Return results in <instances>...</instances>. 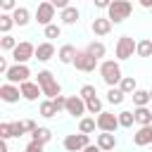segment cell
Listing matches in <instances>:
<instances>
[{
    "label": "cell",
    "mask_w": 152,
    "mask_h": 152,
    "mask_svg": "<svg viewBox=\"0 0 152 152\" xmlns=\"http://www.w3.org/2000/svg\"><path fill=\"white\" fill-rule=\"evenodd\" d=\"M78 95L88 102V100H93V97H97V88L93 86V83H86V86H81V90H78Z\"/></svg>",
    "instance_id": "836d02e7"
},
{
    "label": "cell",
    "mask_w": 152,
    "mask_h": 152,
    "mask_svg": "<svg viewBox=\"0 0 152 152\" xmlns=\"http://www.w3.org/2000/svg\"><path fill=\"white\" fill-rule=\"evenodd\" d=\"M83 152H102V150H100V147H97V145H93V142H90V145H88V147H86V150H83Z\"/></svg>",
    "instance_id": "f6af8a7d"
},
{
    "label": "cell",
    "mask_w": 152,
    "mask_h": 152,
    "mask_svg": "<svg viewBox=\"0 0 152 152\" xmlns=\"http://www.w3.org/2000/svg\"><path fill=\"white\" fill-rule=\"evenodd\" d=\"M10 66H12V64H7V57H0V74H2V76L10 71Z\"/></svg>",
    "instance_id": "60d3db41"
},
{
    "label": "cell",
    "mask_w": 152,
    "mask_h": 152,
    "mask_svg": "<svg viewBox=\"0 0 152 152\" xmlns=\"http://www.w3.org/2000/svg\"><path fill=\"white\" fill-rule=\"evenodd\" d=\"M76 48L71 45V43H64L59 50H57V59L62 62V64H74V59H76Z\"/></svg>",
    "instance_id": "ac0fdd59"
},
{
    "label": "cell",
    "mask_w": 152,
    "mask_h": 152,
    "mask_svg": "<svg viewBox=\"0 0 152 152\" xmlns=\"http://www.w3.org/2000/svg\"><path fill=\"white\" fill-rule=\"evenodd\" d=\"M133 145H138V147H147V145H152V126H142V128H138V131L133 133Z\"/></svg>",
    "instance_id": "2e32d148"
},
{
    "label": "cell",
    "mask_w": 152,
    "mask_h": 152,
    "mask_svg": "<svg viewBox=\"0 0 152 152\" xmlns=\"http://www.w3.org/2000/svg\"><path fill=\"white\" fill-rule=\"evenodd\" d=\"M95 145H97L102 152H112V150L116 147V135H114V133H97Z\"/></svg>",
    "instance_id": "e0dca14e"
},
{
    "label": "cell",
    "mask_w": 152,
    "mask_h": 152,
    "mask_svg": "<svg viewBox=\"0 0 152 152\" xmlns=\"http://www.w3.org/2000/svg\"><path fill=\"white\" fill-rule=\"evenodd\" d=\"M124 100H126V95H124V90H121V88H109V90H107V102H109V104L119 107Z\"/></svg>",
    "instance_id": "83f0119b"
},
{
    "label": "cell",
    "mask_w": 152,
    "mask_h": 152,
    "mask_svg": "<svg viewBox=\"0 0 152 152\" xmlns=\"http://www.w3.org/2000/svg\"><path fill=\"white\" fill-rule=\"evenodd\" d=\"M0 7H2V14H12L19 5H17L14 0H2V2H0Z\"/></svg>",
    "instance_id": "74e56055"
},
{
    "label": "cell",
    "mask_w": 152,
    "mask_h": 152,
    "mask_svg": "<svg viewBox=\"0 0 152 152\" xmlns=\"http://www.w3.org/2000/svg\"><path fill=\"white\" fill-rule=\"evenodd\" d=\"M95 128H97V121H95V116H83V119L78 121V133H86V135H90Z\"/></svg>",
    "instance_id": "484cf974"
},
{
    "label": "cell",
    "mask_w": 152,
    "mask_h": 152,
    "mask_svg": "<svg viewBox=\"0 0 152 152\" xmlns=\"http://www.w3.org/2000/svg\"><path fill=\"white\" fill-rule=\"evenodd\" d=\"M86 109H88V114H102V112H104V109H102V100H100V97L88 100V102H86Z\"/></svg>",
    "instance_id": "e575fe53"
},
{
    "label": "cell",
    "mask_w": 152,
    "mask_h": 152,
    "mask_svg": "<svg viewBox=\"0 0 152 152\" xmlns=\"http://www.w3.org/2000/svg\"><path fill=\"white\" fill-rule=\"evenodd\" d=\"M150 97H152V90H150Z\"/></svg>",
    "instance_id": "7dc6e473"
},
{
    "label": "cell",
    "mask_w": 152,
    "mask_h": 152,
    "mask_svg": "<svg viewBox=\"0 0 152 152\" xmlns=\"http://www.w3.org/2000/svg\"><path fill=\"white\" fill-rule=\"evenodd\" d=\"M78 17H81V12H78V7H74V5H69L64 12H59V21H62L64 26H74V24H78Z\"/></svg>",
    "instance_id": "d6986e66"
},
{
    "label": "cell",
    "mask_w": 152,
    "mask_h": 152,
    "mask_svg": "<svg viewBox=\"0 0 152 152\" xmlns=\"http://www.w3.org/2000/svg\"><path fill=\"white\" fill-rule=\"evenodd\" d=\"M133 116H135L138 128L152 126V109H150V107H138V109H133Z\"/></svg>",
    "instance_id": "ffe728a7"
},
{
    "label": "cell",
    "mask_w": 152,
    "mask_h": 152,
    "mask_svg": "<svg viewBox=\"0 0 152 152\" xmlns=\"http://www.w3.org/2000/svg\"><path fill=\"white\" fill-rule=\"evenodd\" d=\"M17 45H19V40H17L14 36H2V38H0V50H2V52H14Z\"/></svg>",
    "instance_id": "1f68e13d"
},
{
    "label": "cell",
    "mask_w": 152,
    "mask_h": 152,
    "mask_svg": "<svg viewBox=\"0 0 152 152\" xmlns=\"http://www.w3.org/2000/svg\"><path fill=\"white\" fill-rule=\"evenodd\" d=\"M24 126H26V131H28V133H33V131L38 128V124H36L33 119H24Z\"/></svg>",
    "instance_id": "b9f144b4"
},
{
    "label": "cell",
    "mask_w": 152,
    "mask_h": 152,
    "mask_svg": "<svg viewBox=\"0 0 152 152\" xmlns=\"http://www.w3.org/2000/svg\"><path fill=\"white\" fill-rule=\"evenodd\" d=\"M100 76H102V81L109 86V88H119V83H121V78H124V71H121V64L116 62V59H104V62H100Z\"/></svg>",
    "instance_id": "7a4b0ae2"
},
{
    "label": "cell",
    "mask_w": 152,
    "mask_h": 152,
    "mask_svg": "<svg viewBox=\"0 0 152 152\" xmlns=\"http://www.w3.org/2000/svg\"><path fill=\"white\" fill-rule=\"evenodd\" d=\"M28 131H26V126H24V119L21 121H12V138H21V135H26Z\"/></svg>",
    "instance_id": "d590c367"
},
{
    "label": "cell",
    "mask_w": 152,
    "mask_h": 152,
    "mask_svg": "<svg viewBox=\"0 0 152 152\" xmlns=\"http://www.w3.org/2000/svg\"><path fill=\"white\" fill-rule=\"evenodd\" d=\"M86 50H88V52H90L97 62L107 55V48H104V43H102V40H93V43H88V48H86Z\"/></svg>",
    "instance_id": "d4e9b609"
},
{
    "label": "cell",
    "mask_w": 152,
    "mask_h": 152,
    "mask_svg": "<svg viewBox=\"0 0 152 152\" xmlns=\"http://www.w3.org/2000/svg\"><path fill=\"white\" fill-rule=\"evenodd\" d=\"M133 124H135L133 109H124V112H119V126H121V128H133Z\"/></svg>",
    "instance_id": "f1b7e54d"
},
{
    "label": "cell",
    "mask_w": 152,
    "mask_h": 152,
    "mask_svg": "<svg viewBox=\"0 0 152 152\" xmlns=\"http://www.w3.org/2000/svg\"><path fill=\"white\" fill-rule=\"evenodd\" d=\"M55 55H57V50H55V45H52L50 40L36 45V59H38V62H50Z\"/></svg>",
    "instance_id": "5bb4252c"
},
{
    "label": "cell",
    "mask_w": 152,
    "mask_h": 152,
    "mask_svg": "<svg viewBox=\"0 0 152 152\" xmlns=\"http://www.w3.org/2000/svg\"><path fill=\"white\" fill-rule=\"evenodd\" d=\"M109 5H112L109 0H95V7L97 10H109Z\"/></svg>",
    "instance_id": "7bdbcfd3"
},
{
    "label": "cell",
    "mask_w": 152,
    "mask_h": 152,
    "mask_svg": "<svg viewBox=\"0 0 152 152\" xmlns=\"http://www.w3.org/2000/svg\"><path fill=\"white\" fill-rule=\"evenodd\" d=\"M95 121H97V131L100 133H116V128H121L119 126V114H112V112L97 114Z\"/></svg>",
    "instance_id": "9c48e42d"
},
{
    "label": "cell",
    "mask_w": 152,
    "mask_h": 152,
    "mask_svg": "<svg viewBox=\"0 0 152 152\" xmlns=\"http://www.w3.org/2000/svg\"><path fill=\"white\" fill-rule=\"evenodd\" d=\"M36 83L40 86L45 100H55V97L62 95V86L57 83V78H55V74H52L50 69H40V71L36 74Z\"/></svg>",
    "instance_id": "6da1fadb"
},
{
    "label": "cell",
    "mask_w": 152,
    "mask_h": 152,
    "mask_svg": "<svg viewBox=\"0 0 152 152\" xmlns=\"http://www.w3.org/2000/svg\"><path fill=\"white\" fill-rule=\"evenodd\" d=\"M66 114L81 121V119L88 114V109H86V100H83L81 95H69V97H66Z\"/></svg>",
    "instance_id": "8fae6325"
},
{
    "label": "cell",
    "mask_w": 152,
    "mask_h": 152,
    "mask_svg": "<svg viewBox=\"0 0 152 152\" xmlns=\"http://www.w3.org/2000/svg\"><path fill=\"white\" fill-rule=\"evenodd\" d=\"M138 50V40H133L131 36H119L116 38V45H114V55H116V62H124V59H131Z\"/></svg>",
    "instance_id": "277c9868"
},
{
    "label": "cell",
    "mask_w": 152,
    "mask_h": 152,
    "mask_svg": "<svg viewBox=\"0 0 152 152\" xmlns=\"http://www.w3.org/2000/svg\"><path fill=\"white\" fill-rule=\"evenodd\" d=\"M12 26H17L14 19H12V14H0V33L2 36H10Z\"/></svg>",
    "instance_id": "4dcf8cb0"
},
{
    "label": "cell",
    "mask_w": 152,
    "mask_h": 152,
    "mask_svg": "<svg viewBox=\"0 0 152 152\" xmlns=\"http://www.w3.org/2000/svg\"><path fill=\"white\" fill-rule=\"evenodd\" d=\"M74 66L78 71H83V74H90V71H95V66H100V62L88 50H78L76 52V59H74Z\"/></svg>",
    "instance_id": "30bf717a"
},
{
    "label": "cell",
    "mask_w": 152,
    "mask_h": 152,
    "mask_svg": "<svg viewBox=\"0 0 152 152\" xmlns=\"http://www.w3.org/2000/svg\"><path fill=\"white\" fill-rule=\"evenodd\" d=\"M26 81H31V69H28V64H12L10 71L5 74V83L21 86V83H26Z\"/></svg>",
    "instance_id": "52a82bcc"
},
{
    "label": "cell",
    "mask_w": 152,
    "mask_h": 152,
    "mask_svg": "<svg viewBox=\"0 0 152 152\" xmlns=\"http://www.w3.org/2000/svg\"><path fill=\"white\" fill-rule=\"evenodd\" d=\"M140 7L142 10H152V0H140Z\"/></svg>",
    "instance_id": "ee69618b"
},
{
    "label": "cell",
    "mask_w": 152,
    "mask_h": 152,
    "mask_svg": "<svg viewBox=\"0 0 152 152\" xmlns=\"http://www.w3.org/2000/svg\"><path fill=\"white\" fill-rule=\"evenodd\" d=\"M0 152H10V147H7V142H5V140L0 142Z\"/></svg>",
    "instance_id": "bcb514c9"
},
{
    "label": "cell",
    "mask_w": 152,
    "mask_h": 152,
    "mask_svg": "<svg viewBox=\"0 0 152 152\" xmlns=\"http://www.w3.org/2000/svg\"><path fill=\"white\" fill-rule=\"evenodd\" d=\"M131 14H133V2H128V0H112V5L107 10V19L112 24H124Z\"/></svg>",
    "instance_id": "3957f363"
},
{
    "label": "cell",
    "mask_w": 152,
    "mask_h": 152,
    "mask_svg": "<svg viewBox=\"0 0 152 152\" xmlns=\"http://www.w3.org/2000/svg\"><path fill=\"white\" fill-rule=\"evenodd\" d=\"M19 97H21L19 86H12V83H2V86H0V100H2V102L14 104V102H19Z\"/></svg>",
    "instance_id": "4fadbf2b"
},
{
    "label": "cell",
    "mask_w": 152,
    "mask_h": 152,
    "mask_svg": "<svg viewBox=\"0 0 152 152\" xmlns=\"http://www.w3.org/2000/svg\"><path fill=\"white\" fill-rule=\"evenodd\" d=\"M43 147H45V145H40V142H33V140H31V142L24 147V152H43Z\"/></svg>",
    "instance_id": "ab89813d"
},
{
    "label": "cell",
    "mask_w": 152,
    "mask_h": 152,
    "mask_svg": "<svg viewBox=\"0 0 152 152\" xmlns=\"http://www.w3.org/2000/svg\"><path fill=\"white\" fill-rule=\"evenodd\" d=\"M119 88L124 90V95H133V93L138 90L135 76H124V78H121V83H119Z\"/></svg>",
    "instance_id": "4316f807"
},
{
    "label": "cell",
    "mask_w": 152,
    "mask_h": 152,
    "mask_svg": "<svg viewBox=\"0 0 152 152\" xmlns=\"http://www.w3.org/2000/svg\"><path fill=\"white\" fill-rule=\"evenodd\" d=\"M131 97H133V109H138V107H147V104L152 102L150 90H140V88H138V90H135Z\"/></svg>",
    "instance_id": "603a6c76"
},
{
    "label": "cell",
    "mask_w": 152,
    "mask_h": 152,
    "mask_svg": "<svg viewBox=\"0 0 152 152\" xmlns=\"http://www.w3.org/2000/svg\"><path fill=\"white\" fill-rule=\"evenodd\" d=\"M19 90H21V100H26V102H36V100L43 95V90H40V86H38L36 81H26V83H21Z\"/></svg>",
    "instance_id": "7c38bea8"
},
{
    "label": "cell",
    "mask_w": 152,
    "mask_h": 152,
    "mask_svg": "<svg viewBox=\"0 0 152 152\" xmlns=\"http://www.w3.org/2000/svg\"><path fill=\"white\" fill-rule=\"evenodd\" d=\"M43 36L52 43L55 38H59V36H62V26H59V24H50V26H45V28H43Z\"/></svg>",
    "instance_id": "d6a6232c"
},
{
    "label": "cell",
    "mask_w": 152,
    "mask_h": 152,
    "mask_svg": "<svg viewBox=\"0 0 152 152\" xmlns=\"http://www.w3.org/2000/svg\"><path fill=\"white\" fill-rule=\"evenodd\" d=\"M12 19H14V24L17 26H28V21H31V12H28V7H17L14 12H12Z\"/></svg>",
    "instance_id": "7402d4cb"
},
{
    "label": "cell",
    "mask_w": 152,
    "mask_h": 152,
    "mask_svg": "<svg viewBox=\"0 0 152 152\" xmlns=\"http://www.w3.org/2000/svg\"><path fill=\"white\" fill-rule=\"evenodd\" d=\"M38 112H40V116H43V119H52V116H57V114H59L52 100H43V102L38 104Z\"/></svg>",
    "instance_id": "cb8c5ba5"
},
{
    "label": "cell",
    "mask_w": 152,
    "mask_h": 152,
    "mask_svg": "<svg viewBox=\"0 0 152 152\" xmlns=\"http://www.w3.org/2000/svg\"><path fill=\"white\" fill-rule=\"evenodd\" d=\"M12 59L14 64H26L28 59H36V45L31 40H19V45L12 52Z\"/></svg>",
    "instance_id": "ba28073f"
},
{
    "label": "cell",
    "mask_w": 152,
    "mask_h": 152,
    "mask_svg": "<svg viewBox=\"0 0 152 152\" xmlns=\"http://www.w3.org/2000/svg\"><path fill=\"white\" fill-rule=\"evenodd\" d=\"M55 5L50 2V0H43V2H38V7H36V14H33V21L36 24H40L43 28L45 26H50V24H55Z\"/></svg>",
    "instance_id": "5b68a950"
},
{
    "label": "cell",
    "mask_w": 152,
    "mask_h": 152,
    "mask_svg": "<svg viewBox=\"0 0 152 152\" xmlns=\"http://www.w3.org/2000/svg\"><path fill=\"white\" fill-rule=\"evenodd\" d=\"M138 57H152V40L150 38H142L138 40V50H135Z\"/></svg>",
    "instance_id": "f546056e"
},
{
    "label": "cell",
    "mask_w": 152,
    "mask_h": 152,
    "mask_svg": "<svg viewBox=\"0 0 152 152\" xmlns=\"http://www.w3.org/2000/svg\"><path fill=\"white\" fill-rule=\"evenodd\" d=\"M31 140H33V142H40V145H48V142L52 140V131H50L48 126H38V128L31 133Z\"/></svg>",
    "instance_id": "44dd1931"
},
{
    "label": "cell",
    "mask_w": 152,
    "mask_h": 152,
    "mask_svg": "<svg viewBox=\"0 0 152 152\" xmlns=\"http://www.w3.org/2000/svg\"><path fill=\"white\" fill-rule=\"evenodd\" d=\"M88 145H90V135L86 133H66L62 140V147L66 152H83Z\"/></svg>",
    "instance_id": "8992f818"
},
{
    "label": "cell",
    "mask_w": 152,
    "mask_h": 152,
    "mask_svg": "<svg viewBox=\"0 0 152 152\" xmlns=\"http://www.w3.org/2000/svg\"><path fill=\"white\" fill-rule=\"evenodd\" d=\"M150 150H152V145H150Z\"/></svg>",
    "instance_id": "c3c4849f"
},
{
    "label": "cell",
    "mask_w": 152,
    "mask_h": 152,
    "mask_svg": "<svg viewBox=\"0 0 152 152\" xmlns=\"http://www.w3.org/2000/svg\"><path fill=\"white\" fill-rule=\"evenodd\" d=\"M0 138L2 140H10L12 138V121H2L0 124Z\"/></svg>",
    "instance_id": "8d00e7d4"
},
{
    "label": "cell",
    "mask_w": 152,
    "mask_h": 152,
    "mask_svg": "<svg viewBox=\"0 0 152 152\" xmlns=\"http://www.w3.org/2000/svg\"><path fill=\"white\" fill-rule=\"evenodd\" d=\"M52 102H55V107H57V112H66V97H64V95H59V97H55Z\"/></svg>",
    "instance_id": "f35d334b"
},
{
    "label": "cell",
    "mask_w": 152,
    "mask_h": 152,
    "mask_svg": "<svg viewBox=\"0 0 152 152\" xmlns=\"http://www.w3.org/2000/svg\"><path fill=\"white\" fill-rule=\"evenodd\" d=\"M112 26H114V24L107 19V14H104V17H95V19H93V24H90L93 33H95V36H100V38H102V36H107V33L112 31Z\"/></svg>",
    "instance_id": "9a60e30c"
}]
</instances>
